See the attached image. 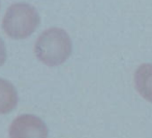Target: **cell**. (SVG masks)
I'll use <instances>...</instances> for the list:
<instances>
[{
  "instance_id": "6da1fadb",
  "label": "cell",
  "mask_w": 152,
  "mask_h": 138,
  "mask_svg": "<svg viewBox=\"0 0 152 138\" xmlns=\"http://www.w3.org/2000/svg\"><path fill=\"white\" fill-rule=\"evenodd\" d=\"M72 41L67 32L56 27L45 30L34 45L36 57L48 66L63 63L72 54Z\"/></svg>"
},
{
  "instance_id": "7a4b0ae2",
  "label": "cell",
  "mask_w": 152,
  "mask_h": 138,
  "mask_svg": "<svg viewBox=\"0 0 152 138\" xmlns=\"http://www.w3.org/2000/svg\"><path fill=\"white\" fill-rule=\"evenodd\" d=\"M39 22V15L33 6L27 3H15L6 10L2 27L10 38L22 40L31 35Z\"/></svg>"
},
{
  "instance_id": "3957f363",
  "label": "cell",
  "mask_w": 152,
  "mask_h": 138,
  "mask_svg": "<svg viewBox=\"0 0 152 138\" xmlns=\"http://www.w3.org/2000/svg\"><path fill=\"white\" fill-rule=\"evenodd\" d=\"M10 138H48V128L37 116L23 114L10 125Z\"/></svg>"
},
{
  "instance_id": "277c9868",
  "label": "cell",
  "mask_w": 152,
  "mask_h": 138,
  "mask_svg": "<svg viewBox=\"0 0 152 138\" xmlns=\"http://www.w3.org/2000/svg\"><path fill=\"white\" fill-rule=\"evenodd\" d=\"M134 85L139 94L148 102H152V64L143 63L134 74Z\"/></svg>"
},
{
  "instance_id": "5b68a950",
  "label": "cell",
  "mask_w": 152,
  "mask_h": 138,
  "mask_svg": "<svg viewBox=\"0 0 152 138\" xmlns=\"http://www.w3.org/2000/svg\"><path fill=\"white\" fill-rule=\"evenodd\" d=\"M18 104V94L10 81L0 78V114L12 111Z\"/></svg>"
},
{
  "instance_id": "8992f818",
  "label": "cell",
  "mask_w": 152,
  "mask_h": 138,
  "mask_svg": "<svg viewBox=\"0 0 152 138\" xmlns=\"http://www.w3.org/2000/svg\"><path fill=\"white\" fill-rule=\"evenodd\" d=\"M6 59V50H5V45L1 38H0V66L5 62Z\"/></svg>"
}]
</instances>
